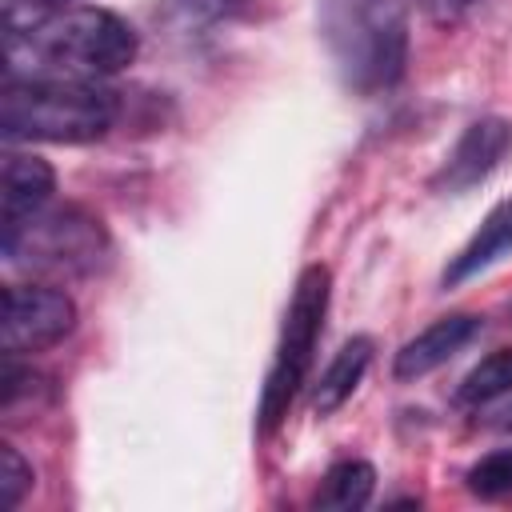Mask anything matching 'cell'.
<instances>
[{"mask_svg": "<svg viewBox=\"0 0 512 512\" xmlns=\"http://www.w3.org/2000/svg\"><path fill=\"white\" fill-rule=\"evenodd\" d=\"M372 488H376V468L368 460H336L324 472L312 504L328 512H356L372 500Z\"/></svg>", "mask_w": 512, "mask_h": 512, "instance_id": "12", "label": "cell"}, {"mask_svg": "<svg viewBox=\"0 0 512 512\" xmlns=\"http://www.w3.org/2000/svg\"><path fill=\"white\" fill-rule=\"evenodd\" d=\"M28 488H32V464L12 444H0V504L8 512L20 508V500L28 496Z\"/></svg>", "mask_w": 512, "mask_h": 512, "instance_id": "15", "label": "cell"}, {"mask_svg": "<svg viewBox=\"0 0 512 512\" xmlns=\"http://www.w3.org/2000/svg\"><path fill=\"white\" fill-rule=\"evenodd\" d=\"M508 152H512V120H504V116H480V120H472L460 132V140L444 156V164L432 176V184L440 192H468V188L484 184L500 168V160Z\"/></svg>", "mask_w": 512, "mask_h": 512, "instance_id": "7", "label": "cell"}, {"mask_svg": "<svg viewBox=\"0 0 512 512\" xmlns=\"http://www.w3.org/2000/svg\"><path fill=\"white\" fill-rule=\"evenodd\" d=\"M480 336V316L472 312H452L432 320L424 332H416L392 360V376L396 380H424L428 372H436L440 364H448L460 348H468Z\"/></svg>", "mask_w": 512, "mask_h": 512, "instance_id": "8", "label": "cell"}, {"mask_svg": "<svg viewBox=\"0 0 512 512\" xmlns=\"http://www.w3.org/2000/svg\"><path fill=\"white\" fill-rule=\"evenodd\" d=\"M8 264L28 268V272H48V276H92L108 264V232L104 224L76 208H40L24 224L8 228L0 240Z\"/></svg>", "mask_w": 512, "mask_h": 512, "instance_id": "5", "label": "cell"}, {"mask_svg": "<svg viewBox=\"0 0 512 512\" xmlns=\"http://www.w3.org/2000/svg\"><path fill=\"white\" fill-rule=\"evenodd\" d=\"M76 328V300L52 284H8L0 340L8 356H32L60 344Z\"/></svg>", "mask_w": 512, "mask_h": 512, "instance_id": "6", "label": "cell"}, {"mask_svg": "<svg viewBox=\"0 0 512 512\" xmlns=\"http://www.w3.org/2000/svg\"><path fill=\"white\" fill-rule=\"evenodd\" d=\"M328 296H332V276L324 264H308L296 276L284 324H280V340H276V356L272 368L264 376V392H260V432L268 436L292 408L296 392L304 388L312 360H316V344L324 332V316H328Z\"/></svg>", "mask_w": 512, "mask_h": 512, "instance_id": "4", "label": "cell"}, {"mask_svg": "<svg viewBox=\"0 0 512 512\" xmlns=\"http://www.w3.org/2000/svg\"><path fill=\"white\" fill-rule=\"evenodd\" d=\"M176 8L188 16V20H200V24H224V20H240L256 8V0H176Z\"/></svg>", "mask_w": 512, "mask_h": 512, "instance_id": "16", "label": "cell"}, {"mask_svg": "<svg viewBox=\"0 0 512 512\" xmlns=\"http://www.w3.org/2000/svg\"><path fill=\"white\" fill-rule=\"evenodd\" d=\"M416 4H420V12H424L432 24L452 28V24H460V20L472 12L476 0H416Z\"/></svg>", "mask_w": 512, "mask_h": 512, "instance_id": "17", "label": "cell"}, {"mask_svg": "<svg viewBox=\"0 0 512 512\" xmlns=\"http://www.w3.org/2000/svg\"><path fill=\"white\" fill-rule=\"evenodd\" d=\"M508 252H512V196L500 200L484 216V224L472 232V240L452 256V264L444 268V288H456V284L472 280L476 272H484L488 264H496Z\"/></svg>", "mask_w": 512, "mask_h": 512, "instance_id": "10", "label": "cell"}, {"mask_svg": "<svg viewBox=\"0 0 512 512\" xmlns=\"http://www.w3.org/2000/svg\"><path fill=\"white\" fill-rule=\"evenodd\" d=\"M512 392V348H496L488 352L456 388V404L464 408H484L500 396Z\"/></svg>", "mask_w": 512, "mask_h": 512, "instance_id": "13", "label": "cell"}, {"mask_svg": "<svg viewBox=\"0 0 512 512\" xmlns=\"http://www.w3.org/2000/svg\"><path fill=\"white\" fill-rule=\"evenodd\" d=\"M368 364H372V340H368V336H352L348 344H340V352L328 360V368H324L320 380H316L312 408H316L320 416L336 412V408L356 392V384L364 380Z\"/></svg>", "mask_w": 512, "mask_h": 512, "instance_id": "11", "label": "cell"}, {"mask_svg": "<svg viewBox=\"0 0 512 512\" xmlns=\"http://www.w3.org/2000/svg\"><path fill=\"white\" fill-rule=\"evenodd\" d=\"M468 488H472L480 500L512 496V448H496V452L480 456V460L468 468Z\"/></svg>", "mask_w": 512, "mask_h": 512, "instance_id": "14", "label": "cell"}, {"mask_svg": "<svg viewBox=\"0 0 512 512\" xmlns=\"http://www.w3.org/2000/svg\"><path fill=\"white\" fill-rule=\"evenodd\" d=\"M52 188H56V172L48 160H40L32 152H8L4 172H0V224H4V232L24 224L32 212H40L52 200Z\"/></svg>", "mask_w": 512, "mask_h": 512, "instance_id": "9", "label": "cell"}, {"mask_svg": "<svg viewBox=\"0 0 512 512\" xmlns=\"http://www.w3.org/2000/svg\"><path fill=\"white\" fill-rule=\"evenodd\" d=\"M320 36L356 96H380L408 68V0H320Z\"/></svg>", "mask_w": 512, "mask_h": 512, "instance_id": "1", "label": "cell"}, {"mask_svg": "<svg viewBox=\"0 0 512 512\" xmlns=\"http://www.w3.org/2000/svg\"><path fill=\"white\" fill-rule=\"evenodd\" d=\"M140 52L136 28L96 4H80L68 12H56L40 32L32 36H8V64L16 60H40L44 72L32 76H76V80H100L124 72Z\"/></svg>", "mask_w": 512, "mask_h": 512, "instance_id": "3", "label": "cell"}, {"mask_svg": "<svg viewBox=\"0 0 512 512\" xmlns=\"http://www.w3.org/2000/svg\"><path fill=\"white\" fill-rule=\"evenodd\" d=\"M116 120V96L76 76H8L0 100L4 140L88 144Z\"/></svg>", "mask_w": 512, "mask_h": 512, "instance_id": "2", "label": "cell"}]
</instances>
